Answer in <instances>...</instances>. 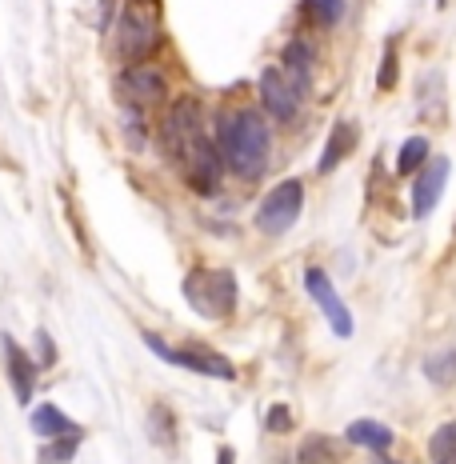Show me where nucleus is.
I'll list each match as a JSON object with an SVG mask.
<instances>
[{"mask_svg":"<svg viewBox=\"0 0 456 464\" xmlns=\"http://www.w3.org/2000/svg\"><path fill=\"white\" fill-rule=\"evenodd\" d=\"M160 137H164V152H169L172 169L180 172L184 185L200 192V197H212L220 185V157L209 137L205 112H200V104L192 96H184V101H177L164 112Z\"/></svg>","mask_w":456,"mask_h":464,"instance_id":"f257e3e1","label":"nucleus"},{"mask_svg":"<svg viewBox=\"0 0 456 464\" xmlns=\"http://www.w3.org/2000/svg\"><path fill=\"white\" fill-rule=\"evenodd\" d=\"M217 157L228 164L237 177L257 180L268 169V149H273V132H268L265 112L257 109H232L217 121Z\"/></svg>","mask_w":456,"mask_h":464,"instance_id":"f03ea898","label":"nucleus"},{"mask_svg":"<svg viewBox=\"0 0 456 464\" xmlns=\"http://www.w3.org/2000/svg\"><path fill=\"white\" fill-rule=\"evenodd\" d=\"M180 288H184L189 308L197 316H205V321H225V316L237 313L240 288L228 268H192Z\"/></svg>","mask_w":456,"mask_h":464,"instance_id":"7ed1b4c3","label":"nucleus"},{"mask_svg":"<svg viewBox=\"0 0 456 464\" xmlns=\"http://www.w3.org/2000/svg\"><path fill=\"white\" fill-rule=\"evenodd\" d=\"M160 48V16L152 8V0H132L121 13L116 24V56L129 64H144V56H152Z\"/></svg>","mask_w":456,"mask_h":464,"instance_id":"20e7f679","label":"nucleus"},{"mask_svg":"<svg viewBox=\"0 0 456 464\" xmlns=\"http://www.w3.org/2000/svg\"><path fill=\"white\" fill-rule=\"evenodd\" d=\"M300 208H305V185H300L296 177L280 180L265 192V200H260L257 208V228L265 232V237H280V232H288L300 220Z\"/></svg>","mask_w":456,"mask_h":464,"instance_id":"39448f33","label":"nucleus"},{"mask_svg":"<svg viewBox=\"0 0 456 464\" xmlns=\"http://www.w3.org/2000/svg\"><path fill=\"white\" fill-rule=\"evenodd\" d=\"M144 344H149V348L160 356L164 364H172V369H189V372H197V376H212V381H232V376H237V369H232V361H228V356L209 353V348L164 344L157 333H144Z\"/></svg>","mask_w":456,"mask_h":464,"instance_id":"423d86ee","label":"nucleus"},{"mask_svg":"<svg viewBox=\"0 0 456 464\" xmlns=\"http://www.w3.org/2000/svg\"><path fill=\"white\" fill-rule=\"evenodd\" d=\"M112 89H116V101L129 112L157 109V104L169 101V84H164V76L152 64H129V69L116 76Z\"/></svg>","mask_w":456,"mask_h":464,"instance_id":"0eeeda50","label":"nucleus"},{"mask_svg":"<svg viewBox=\"0 0 456 464\" xmlns=\"http://www.w3.org/2000/svg\"><path fill=\"white\" fill-rule=\"evenodd\" d=\"M305 288H308V296H313V304L325 313L328 328H333L341 341H348V336H353V313H348V304L341 301L336 285L325 276V268H308V273H305Z\"/></svg>","mask_w":456,"mask_h":464,"instance_id":"6e6552de","label":"nucleus"},{"mask_svg":"<svg viewBox=\"0 0 456 464\" xmlns=\"http://www.w3.org/2000/svg\"><path fill=\"white\" fill-rule=\"evenodd\" d=\"M0 353H5V372H8V384H13V396L16 404H33V392H36V381H41V369H36L33 353H24L13 336H0Z\"/></svg>","mask_w":456,"mask_h":464,"instance_id":"1a4fd4ad","label":"nucleus"},{"mask_svg":"<svg viewBox=\"0 0 456 464\" xmlns=\"http://www.w3.org/2000/svg\"><path fill=\"white\" fill-rule=\"evenodd\" d=\"M416 172H421V177H416V185H412V217L424 220L436 205H441L452 164H449V157H432V160H424Z\"/></svg>","mask_w":456,"mask_h":464,"instance_id":"9d476101","label":"nucleus"},{"mask_svg":"<svg viewBox=\"0 0 456 464\" xmlns=\"http://www.w3.org/2000/svg\"><path fill=\"white\" fill-rule=\"evenodd\" d=\"M257 92H260V104H265V112L273 116V121H280V124L296 121L300 92L285 81V72H280V69H265V72H260Z\"/></svg>","mask_w":456,"mask_h":464,"instance_id":"9b49d317","label":"nucleus"},{"mask_svg":"<svg viewBox=\"0 0 456 464\" xmlns=\"http://www.w3.org/2000/svg\"><path fill=\"white\" fill-rule=\"evenodd\" d=\"M28 429H33L41 440H56V437L76 432V420L64 409H56V404H36L33 417H28Z\"/></svg>","mask_w":456,"mask_h":464,"instance_id":"f8f14e48","label":"nucleus"},{"mask_svg":"<svg viewBox=\"0 0 456 464\" xmlns=\"http://www.w3.org/2000/svg\"><path fill=\"white\" fill-rule=\"evenodd\" d=\"M296 460L300 464H341L344 460V444L328 432H308L296 449Z\"/></svg>","mask_w":456,"mask_h":464,"instance_id":"ddd939ff","label":"nucleus"},{"mask_svg":"<svg viewBox=\"0 0 456 464\" xmlns=\"http://www.w3.org/2000/svg\"><path fill=\"white\" fill-rule=\"evenodd\" d=\"M353 149H356V124H353V121H336L333 132H328V144H325V152H320V164H316V169H320V172H333L336 164H341Z\"/></svg>","mask_w":456,"mask_h":464,"instance_id":"4468645a","label":"nucleus"},{"mask_svg":"<svg viewBox=\"0 0 456 464\" xmlns=\"http://www.w3.org/2000/svg\"><path fill=\"white\" fill-rule=\"evenodd\" d=\"M280 72H285V81L293 84L296 92L308 89V81H313V48L305 41H293L285 48V64H280Z\"/></svg>","mask_w":456,"mask_h":464,"instance_id":"2eb2a0df","label":"nucleus"},{"mask_svg":"<svg viewBox=\"0 0 456 464\" xmlns=\"http://www.w3.org/2000/svg\"><path fill=\"white\" fill-rule=\"evenodd\" d=\"M348 444H361V449H373V452H388L393 449V429L388 424H381V420H368V417H361V420H353L348 424Z\"/></svg>","mask_w":456,"mask_h":464,"instance_id":"dca6fc26","label":"nucleus"},{"mask_svg":"<svg viewBox=\"0 0 456 464\" xmlns=\"http://www.w3.org/2000/svg\"><path fill=\"white\" fill-rule=\"evenodd\" d=\"M144 429H149V440L160 444V449H172V444H177V417H172L164 404H152L149 417H144Z\"/></svg>","mask_w":456,"mask_h":464,"instance_id":"f3484780","label":"nucleus"},{"mask_svg":"<svg viewBox=\"0 0 456 464\" xmlns=\"http://www.w3.org/2000/svg\"><path fill=\"white\" fill-rule=\"evenodd\" d=\"M81 440H84V432H81V429H76V432H69V437L44 440V449H41V460H36V464H73L76 449H81Z\"/></svg>","mask_w":456,"mask_h":464,"instance_id":"a211bd4d","label":"nucleus"},{"mask_svg":"<svg viewBox=\"0 0 456 464\" xmlns=\"http://www.w3.org/2000/svg\"><path fill=\"white\" fill-rule=\"evenodd\" d=\"M429 460L432 464H456V420H444L429 437Z\"/></svg>","mask_w":456,"mask_h":464,"instance_id":"6ab92c4d","label":"nucleus"},{"mask_svg":"<svg viewBox=\"0 0 456 464\" xmlns=\"http://www.w3.org/2000/svg\"><path fill=\"white\" fill-rule=\"evenodd\" d=\"M424 376H429L432 384H441V389H449V384L456 381V348L432 353L429 361H424Z\"/></svg>","mask_w":456,"mask_h":464,"instance_id":"aec40b11","label":"nucleus"},{"mask_svg":"<svg viewBox=\"0 0 456 464\" xmlns=\"http://www.w3.org/2000/svg\"><path fill=\"white\" fill-rule=\"evenodd\" d=\"M424 160H429V140H424V137H409L401 144V152H396V172H401V177H409V172H416Z\"/></svg>","mask_w":456,"mask_h":464,"instance_id":"412c9836","label":"nucleus"},{"mask_svg":"<svg viewBox=\"0 0 456 464\" xmlns=\"http://www.w3.org/2000/svg\"><path fill=\"white\" fill-rule=\"evenodd\" d=\"M305 5H308V13H313L320 24H336L341 21V13H344V0H305Z\"/></svg>","mask_w":456,"mask_h":464,"instance_id":"4be33fe9","label":"nucleus"},{"mask_svg":"<svg viewBox=\"0 0 456 464\" xmlns=\"http://www.w3.org/2000/svg\"><path fill=\"white\" fill-rule=\"evenodd\" d=\"M376 84H381V92H393V89H396V44H393V41L384 44V61H381V81H376Z\"/></svg>","mask_w":456,"mask_h":464,"instance_id":"5701e85b","label":"nucleus"},{"mask_svg":"<svg viewBox=\"0 0 456 464\" xmlns=\"http://www.w3.org/2000/svg\"><path fill=\"white\" fill-rule=\"evenodd\" d=\"M36 369H53L56 364V344H53V336L48 333H36Z\"/></svg>","mask_w":456,"mask_h":464,"instance_id":"b1692460","label":"nucleus"},{"mask_svg":"<svg viewBox=\"0 0 456 464\" xmlns=\"http://www.w3.org/2000/svg\"><path fill=\"white\" fill-rule=\"evenodd\" d=\"M265 420H268V429H273V432H288V429H293V412H288V404H273Z\"/></svg>","mask_w":456,"mask_h":464,"instance_id":"393cba45","label":"nucleus"},{"mask_svg":"<svg viewBox=\"0 0 456 464\" xmlns=\"http://www.w3.org/2000/svg\"><path fill=\"white\" fill-rule=\"evenodd\" d=\"M112 13H116V0H101V8H96V28H101V33L112 28Z\"/></svg>","mask_w":456,"mask_h":464,"instance_id":"a878e982","label":"nucleus"},{"mask_svg":"<svg viewBox=\"0 0 456 464\" xmlns=\"http://www.w3.org/2000/svg\"><path fill=\"white\" fill-rule=\"evenodd\" d=\"M217 457H220L217 464H232V457H237V452H232V449H220V452H217Z\"/></svg>","mask_w":456,"mask_h":464,"instance_id":"bb28decb","label":"nucleus"}]
</instances>
